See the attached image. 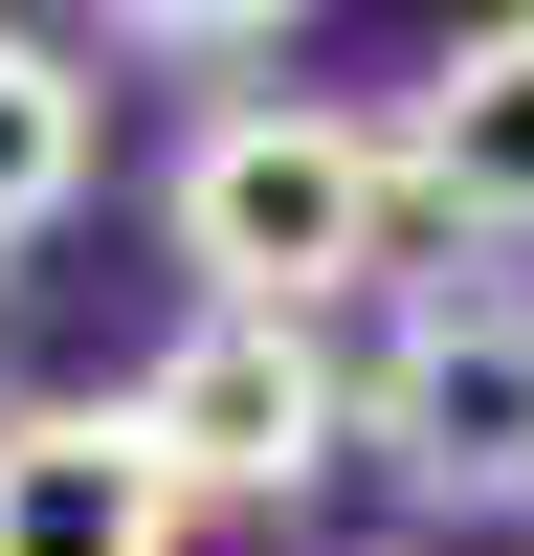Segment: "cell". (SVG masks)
I'll use <instances>...</instances> for the list:
<instances>
[{"label": "cell", "instance_id": "6da1fadb", "mask_svg": "<svg viewBox=\"0 0 534 556\" xmlns=\"http://www.w3.org/2000/svg\"><path fill=\"white\" fill-rule=\"evenodd\" d=\"M400 245V134L334 112V89H245V112H201V156H178V267H201V312H334L379 290Z\"/></svg>", "mask_w": 534, "mask_h": 556}, {"label": "cell", "instance_id": "7a4b0ae2", "mask_svg": "<svg viewBox=\"0 0 534 556\" xmlns=\"http://www.w3.org/2000/svg\"><path fill=\"white\" fill-rule=\"evenodd\" d=\"M356 445H379L423 513H534V290L423 267V290L379 312V356H356Z\"/></svg>", "mask_w": 534, "mask_h": 556}, {"label": "cell", "instance_id": "3957f363", "mask_svg": "<svg viewBox=\"0 0 534 556\" xmlns=\"http://www.w3.org/2000/svg\"><path fill=\"white\" fill-rule=\"evenodd\" d=\"M134 445L178 468V513H223V490H312L356 445V379L290 334V312H178L156 379H134Z\"/></svg>", "mask_w": 534, "mask_h": 556}, {"label": "cell", "instance_id": "277c9868", "mask_svg": "<svg viewBox=\"0 0 534 556\" xmlns=\"http://www.w3.org/2000/svg\"><path fill=\"white\" fill-rule=\"evenodd\" d=\"M0 556H178V468L134 401H0Z\"/></svg>", "mask_w": 534, "mask_h": 556}, {"label": "cell", "instance_id": "5b68a950", "mask_svg": "<svg viewBox=\"0 0 534 556\" xmlns=\"http://www.w3.org/2000/svg\"><path fill=\"white\" fill-rule=\"evenodd\" d=\"M400 201L534 245V23H468V45L423 67V112H400Z\"/></svg>", "mask_w": 534, "mask_h": 556}, {"label": "cell", "instance_id": "8992f818", "mask_svg": "<svg viewBox=\"0 0 534 556\" xmlns=\"http://www.w3.org/2000/svg\"><path fill=\"white\" fill-rule=\"evenodd\" d=\"M67 201H89V67L0 23V267H23L44 223H67Z\"/></svg>", "mask_w": 534, "mask_h": 556}]
</instances>
